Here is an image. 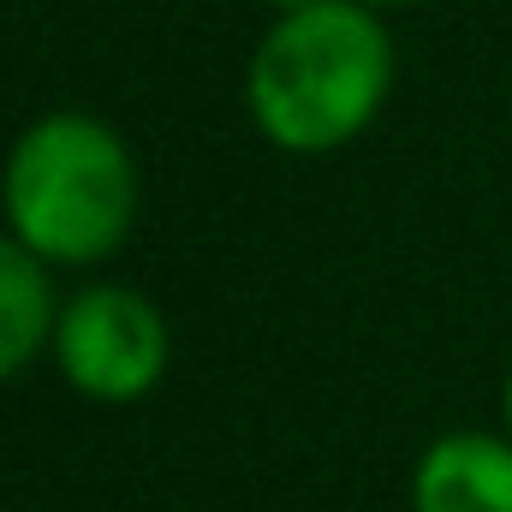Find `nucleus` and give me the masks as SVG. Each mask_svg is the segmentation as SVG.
Here are the masks:
<instances>
[{
  "instance_id": "nucleus-1",
  "label": "nucleus",
  "mask_w": 512,
  "mask_h": 512,
  "mask_svg": "<svg viewBox=\"0 0 512 512\" xmlns=\"http://www.w3.org/2000/svg\"><path fill=\"white\" fill-rule=\"evenodd\" d=\"M393 84V42L364 0L286 12L251 60V114L280 149H340L376 120Z\"/></svg>"
},
{
  "instance_id": "nucleus-2",
  "label": "nucleus",
  "mask_w": 512,
  "mask_h": 512,
  "mask_svg": "<svg viewBox=\"0 0 512 512\" xmlns=\"http://www.w3.org/2000/svg\"><path fill=\"white\" fill-rule=\"evenodd\" d=\"M6 227L42 262H102L126 245L137 215V167L114 126L90 114H48L6 161Z\"/></svg>"
},
{
  "instance_id": "nucleus-3",
  "label": "nucleus",
  "mask_w": 512,
  "mask_h": 512,
  "mask_svg": "<svg viewBox=\"0 0 512 512\" xmlns=\"http://www.w3.org/2000/svg\"><path fill=\"white\" fill-rule=\"evenodd\" d=\"M54 358L66 382L90 399H143L167 370V322L126 286H84L54 322Z\"/></svg>"
},
{
  "instance_id": "nucleus-4",
  "label": "nucleus",
  "mask_w": 512,
  "mask_h": 512,
  "mask_svg": "<svg viewBox=\"0 0 512 512\" xmlns=\"http://www.w3.org/2000/svg\"><path fill=\"white\" fill-rule=\"evenodd\" d=\"M417 512H512V441L441 435L411 477Z\"/></svg>"
},
{
  "instance_id": "nucleus-5",
  "label": "nucleus",
  "mask_w": 512,
  "mask_h": 512,
  "mask_svg": "<svg viewBox=\"0 0 512 512\" xmlns=\"http://www.w3.org/2000/svg\"><path fill=\"white\" fill-rule=\"evenodd\" d=\"M54 286L42 274V256L24 251L12 233H0V382L18 376L36 346L54 334Z\"/></svg>"
},
{
  "instance_id": "nucleus-6",
  "label": "nucleus",
  "mask_w": 512,
  "mask_h": 512,
  "mask_svg": "<svg viewBox=\"0 0 512 512\" xmlns=\"http://www.w3.org/2000/svg\"><path fill=\"white\" fill-rule=\"evenodd\" d=\"M274 6H286V12H304V6H316V0H274Z\"/></svg>"
},
{
  "instance_id": "nucleus-7",
  "label": "nucleus",
  "mask_w": 512,
  "mask_h": 512,
  "mask_svg": "<svg viewBox=\"0 0 512 512\" xmlns=\"http://www.w3.org/2000/svg\"><path fill=\"white\" fill-rule=\"evenodd\" d=\"M364 6H411V0H364Z\"/></svg>"
},
{
  "instance_id": "nucleus-8",
  "label": "nucleus",
  "mask_w": 512,
  "mask_h": 512,
  "mask_svg": "<svg viewBox=\"0 0 512 512\" xmlns=\"http://www.w3.org/2000/svg\"><path fill=\"white\" fill-rule=\"evenodd\" d=\"M507 429H512V376H507Z\"/></svg>"
}]
</instances>
